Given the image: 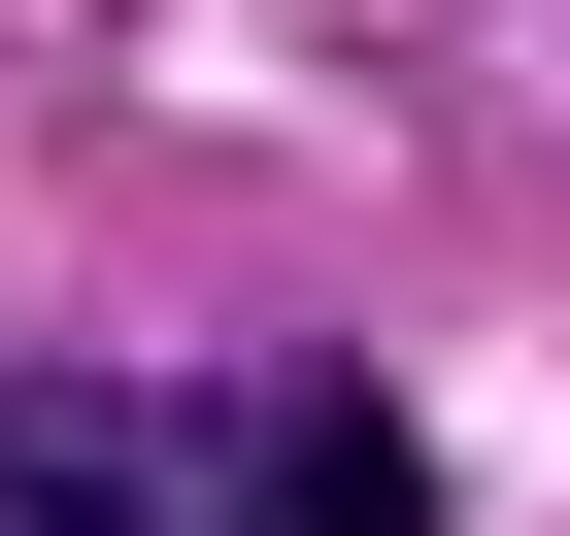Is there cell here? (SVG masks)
<instances>
[{
    "mask_svg": "<svg viewBox=\"0 0 570 536\" xmlns=\"http://www.w3.org/2000/svg\"><path fill=\"white\" fill-rule=\"evenodd\" d=\"M202 536H436V436H403L370 369H268L235 469H202Z\"/></svg>",
    "mask_w": 570,
    "mask_h": 536,
    "instance_id": "1",
    "label": "cell"
},
{
    "mask_svg": "<svg viewBox=\"0 0 570 536\" xmlns=\"http://www.w3.org/2000/svg\"><path fill=\"white\" fill-rule=\"evenodd\" d=\"M0 536H168V436L68 403V369H0Z\"/></svg>",
    "mask_w": 570,
    "mask_h": 536,
    "instance_id": "2",
    "label": "cell"
}]
</instances>
